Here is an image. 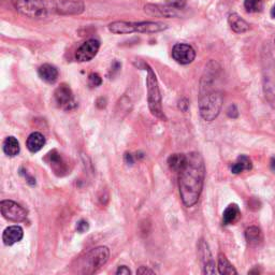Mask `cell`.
<instances>
[{
	"mask_svg": "<svg viewBox=\"0 0 275 275\" xmlns=\"http://www.w3.org/2000/svg\"><path fill=\"white\" fill-rule=\"evenodd\" d=\"M206 165L202 156L197 152L189 153L184 167L178 172V188L185 207L191 208L199 200L201 196Z\"/></svg>",
	"mask_w": 275,
	"mask_h": 275,
	"instance_id": "1",
	"label": "cell"
},
{
	"mask_svg": "<svg viewBox=\"0 0 275 275\" xmlns=\"http://www.w3.org/2000/svg\"><path fill=\"white\" fill-rule=\"evenodd\" d=\"M110 257V251L106 246L91 249L78 260L76 272L80 274H94L104 267Z\"/></svg>",
	"mask_w": 275,
	"mask_h": 275,
	"instance_id": "2",
	"label": "cell"
},
{
	"mask_svg": "<svg viewBox=\"0 0 275 275\" xmlns=\"http://www.w3.org/2000/svg\"><path fill=\"white\" fill-rule=\"evenodd\" d=\"M144 67L146 71H148V76H146V87H148V102L150 111L154 116L161 119H165V116L163 112L162 95L161 91H159L157 76L148 63H144Z\"/></svg>",
	"mask_w": 275,
	"mask_h": 275,
	"instance_id": "3",
	"label": "cell"
},
{
	"mask_svg": "<svg viewBox=\"0 0 275 275\" xmlns=\"http://www.w3.org/2000/svg\"><path fill=\"white\" fill-rule=\"evenodd\" d=\"M222 106V96L217 93H208L202 96L199 104L201 117L207 121H212L220 115Z\"/></svg>",
	"mask_w": 275,
	"mask_h": 275,
	"instance_id": "4",
	"label": "cell"
},
{
	"mask_svg": "<svg viewBox=\"0 0 275 275\" xmlns=\"http://www.w3.org/2000/svg\"><path fill=\"white\" fill-rule=\"evenodd\" d=\"M12 3L21 14L30 18H44L48 15L43 0H12Z\"/></svg>",
	"mask_w": 275,
	"mask_h": 275,
	"instance_id": "5",
	"label": "cell"
},
{
	"mask_svg": "<svg viewBox=\"0 0 275 275\" xmlns=\"http://www.w3.org/2000/svg\"><path fill=\"white\" fill-rule=\"evenodd\" d=\"M0 210L4 219L10 221L21 222L27 219V211L12 200H2L0 202Z\"/></svg>",
	"mask_w": 275,
	"mask_h": 275,
	"instance_id": "6",
	"label": "cell"
},
{
	"mask_svg": "<svg viewBox=\"0 0 275 275\" xmlns=\"http://www.w3.org/2000/svg\"><path fill=\"white\" fill-rule=\"evenodd\" d=\"M54 99L56 105L62 110L70 111L76 107V102L74 100V96L67 84H61L54 93Z\"/></svg>",
	"mask_w": 275,
	"mask_h": 275,
	"instance_id": "7",
	"label": "cell"
},
{
	"mask_svg": "<svg viewBox=\"0 0 275 275\" xmlns=\"http://www.w3.org/2000/svg\"><path fill=\"white\" fill-rule=\"evenodd\" d=\"M100 49V42L96 39H89L85 41L82 46L76 50L75 60L79 62H86L92 60L97 55Z\"/></svg>",
	"mask_w": 275,
	"mask_h": 275,
	"instance_id": "8",
	"label": "cell"
},
{
	"mask_svg": "<svg viewBox=\"0 0 275 275\" xmlns=\"http://www.w3.org/2000/svg\"><path fill=\"white\" fill-rule=\"evenodd\" d=\"M172 57L181 65H188L196 58V51L185 43H177L172 49Z\"/></svg>",
	"mask_w": 275,
	"mask_h": 275,
	"instance_id": "9",
	"label": "cell"
},
{
	"mask_svg": "<svg viewBox=\"0 0 275 275\" xmlns=\"http://www.w3.org/2000/svg\"><path fill=\"white\" fill-rule=\"evenodd\" d=\"M55 11L61 15H78L84 11V3L80 0H58L55 3Z\"/></svg>",
	"mask_w": 275,
	"mask_h": 275,
	"instance_id": "10",
	"label": "cell"
},
{
	"mask_svg": "<svg viewBox=\"0 0 275 275\" xmlns=\"http://www.w3.org/2000/svg\"><path fill=\"white\" fill-rule=\"evenodd\" d=\"M49 165L51 169L54 171V173L58 176H63L68 173V165L63 158L56 150L49 152L46 158H44Z\"/></svg>",
	"mask_w": 275,
	"mask_h": 275,
	"instance_id": "11",
	"label": "cell"
},
{
	"mask_svg": "<svg viewBox=\"0 0 275 275\" xmlns=\"http://www.w3.org/2000/svg\"><path fill=\"white\" fill-rule=\"evenodd\" d=\"M199 253L201 261L203 264V273L206 274H214L215 273V262L213 259V256L211 254L209 245L207 242L203 240L199 243Z\"/></svg>",
	"mask_w": 275,
	"mask_h": 275,
	"instance_id": "12",
	"label": "cell"
},
{
	"mask_svg": "<svg viewBox=\"0 0 275 275\" xmlns=\"http://www.w3.org/2000/svg\"><path fill=\"white\" fill-rule=\"evenodd\" d=\"M174 5H169V7H163V5H154V4H148L145 5V11L151 15L155 16H164V17H176L180 15V11Z\"/></svg>",
	"mask_w": 275,
	"mask_h": 275,
	"instance_id": "13",
	"label": "cell"
},
{
	"mask_svg": "<svg viewBox=\"0 0 275 275\" xmlns=\"http://www.w3.org/2000/svg\"><path fill=\"white\" fill-rule=\"evenodd\" d=\"M134 28H136V33L156 34L165 30L168 26L165 24L159 22H139L134 23Z\"/></svg>",
	"mask_w": 275,
	"mask_h": 275,
	"instance_id": "14",
	"label": "cell"
},
{
	"mask_svg": "<svg viewBox=\"0 0 275 275\" xmlns=\"http://www.w3.org/2000/svg\"><path fill=\"white\" fill-rule=\"evenodd\" d=\"M24 236L23 228L20 226H10L4 230L2 233V241L4 245L11 246L15 243L20 242Z\"/></svg>",
	"mask_w": 275,
	"mask_h": 275,
	"instance_id": "15",
	"label": "cell"
},
{
	"mask_svg": "<svg viewBox=\"0 0 275 275\" xmlns=\"http://www.w3.org/2000/svg\"><path fill=\"white\" fill-rule=\"evenodd\" d=\"M108 29L113 35H126V34L136 33L134 23L132 22H124V21L113 22L109 25Z\"/></svg>",
	"mask_w": 275,
	"mask_h": 275,
	"instance_id": "16",
	"label": "cell"
},
{
	"mask_svg": "<svg viewBox=\"0 0 275 275\" xmlns=\"http://www.w3.org/2000/svg\"><path fill=\"white\" fill-rule=\"evenodd\" d=\"M38 74L44 82L50 83V84H53L58 79V70L50 63H44L38 69Z\"/></svg>",
	"mask_w": 275,
	"mask_h": 275,
	"instance_id": "17",
	"label": "cell"
},
{
	"mask_svg": "<svg viewBox=\"0 0 275 275\" xmlns=\"http://www.w3.org/2000/svg\"><path fill=\"white\" fill-rule=\"evenodd\" d=\"M46 145V138L40 132H33L27 139L26 146L31 153H37L43 149Z\"/></svg>",
	"mask_w": 275,
	"mask_h": 275,
	"instance_id": "18",
	"label": "cell"
},
{
	"mask_svg": "<svg viewBox=\"0 0 275 275\" xmlns=\"http://www.w3.org/2000/svg\"><path fill=\"white\" fill-rule=\"evenodd\" d=\"M241 211L240 208L236 204L232 203L226 208L222 213V222L223 225H232L236 220L240 219Z\"/></svg>",
	"mask_w": 275,
	"mask_h": 275,
	"instance_id": "19",
	"label": "cell"
},
{
	"mask_svg": "<svg viewBox=\"0 0 275 275\" xmlns=\"http://www.w3.org/2000/svg\"><path fill=\"white\" fill-rule=\"evenodd\" d=\"M228 23L230 25V27H231V29L236 34H243L249 30L248 23L243 20L240 15L235 14V13H232L229 15Z\"/></svg>",
	"mask_w": 275,
	"mask_h": 275,
	"instance_id": "20",
	"label": "cell"
},
{
	"mask_svg": "<svg viewBox=\"0 0 275 275\" xmlns=\"http://www.w3.org/2000/svg\"><path fill=\"white\" fill-rule=\"evenodd\" d=\"M245 239L251 246H258L264 241V234L258 227L251 226L245 230Z\"/></svg>",
	"mask_w": 275,
	"mask_h": 275,
	"instance_id": "21",
	"label": "cell"
},
{
	"mask_svg": "<svg viewBox=\"0 0 275 275\" xmlns=\"http://www.w3.org/2000/svg\"><path fill=\"white\" fill-rule=\"evenodd\" d=\"M253 168L252 161L246 155H240L235 163L231 165V172L233 174H240L243 171H249Z\"/></svg>",
	"mask_w": 275,
	"mask_h": 275,
	"instance_id": "22",
	"label": "cell"
},
{
	"mask_svg": "<svg viewBox=\"0 0 275 275\" xmlns=\"http://www.w3.org/2000/svg\"><path fill=\"white\" fill-rule=\"evenodd\" d=\"M3 152L4 154L9 157H15L18 155V153L21 151L20 142L17 141V139L14 137H8L3 142Z\"/></svg>",
	"mask_w": 275,
	"mask_h": 275,
	"instance_id": "23",
	"label": "cell"
},
{
	"mask_svg": "<svg viewBox=\"0 0 275 275\" xmlns=\"http://www.w3.org/2000/svg\"><path fill=\"white\" fill-rule=\"evenodd\" d=\"M186 161H187V155L173 154L168 158V165L171 170H173L178 173L185 165V164H186Z\"/></svg>",
	"mask_w": 275,
	"mask_h": 275,
	"instance_id": "24",
	"label": "cell"
},
{
	"mask_svg": "<svg viewBox=\"0 0 275 275\" xmlns=\"http://www.w3.org/2000/svg\"><path fill=\"white\" fill-rule=\"evenodd\" d=\"M219 272L220 274H228V275H231V274H236L238 271L235 270L234 267L230 264L229 260L226 258L225 255L220 254L219 256Z\"/></svg>",
	"mask_w": 275,
	"mask_h": 275,
	"instance_id": "25",
	"label": "cell"
},
{
	"mask_svg": "<svg viewBox=\"0 0 275 275\" xmlns=\"http://www.w3.org/2000/svg\"><path fill=\"white\" fill-rule=\"evenodd\" d=\"M244 8L248 13H257L264 8V2L262 0H245Z\"/></svg>",
	"mask_w": 275,
	"mask_h": 275,
	"instance_id": "26",
	"label": "cell"
},
{
	"mask_svg": "<svg viewBox=\"0 0 275 275\" xmlns=\"http://www.w3.org/2000/svg\"><path fill=\"white\" fill-rule=\"evenodd\" d=\"M88 82H89V85L92 87H98L102 84V79L100 78L99 74L92 73L88 76Z\"/></svg>",
	"mask_w": 275,
	"mask_h": 275,
	"instance_id": "27",
	"label": "cell"
},
{
	"mask_svg": "<svg viewBox=\"0 0 275 275\" xmlns=\"http://www.w3.org/2000/svg\"><path fill=\"white\" fill-rule=\"evenodd\" d=\"M88 229H89V223L84 220H81L80 221H78V223H76V231L79 233H84Z\"/></svg>",
	"mask_w": 275,
	"mask_h": 275,
	"instance_id": "28",
	"label": "cell"
},
{
	"mask_svg": "<svg viewBox=\"0 0 275 275\" xmlns=\"http://www.w3.org/2000/svg\"><path fill=\"white\" fill-rule=\"evenodd\" d=\"M178 109L183 112H187V110L189 109V101L186 98H182L180 101H178Z\"/></svg>",
	"mask_w": 275,
	"mask_h": 275,
	"instance_id": "29",
	"label": "cell"
},
{
	"mask_svg": "<svg viewBox=\"0 0 275 275\" xmlns=\"http://www.w3.org/2000/svg\"><path fill=\"white\" fill-rule=\"evenodd\" d=\"M227 114H228V116L231 117V118L238 117V115H239L238 109H236V107L234 105L233 106H230L229 109H228V111H227Z\"/></svg>",
	"mask_w": 275,
	"mask_h": 275,
	"instance_id": "30",
	"label": "cell"
},
{
	"mask_svg": "<svg viewBox=\"0 0 275 275\" xmlns=\"http://www.w3.org/2000/svg\"><path fill=\"white\" fill-rule=\"evenodd\" d=\"M21 175H24L25 178H26V181L29 185H31V186H34V185H36V180L33 177V176H30L28 175L27 173V171H25L24 169H21Z\"/></svg>",
	"mask_w": 275,
	"mask_h": 275,
	"instance_id": "31",
	"label": "cell"
},
{
	"mask_svg": "<svg viewBox=\"0 0 275 275\" xmlns=\"http://www.w3.org/2000/svg\"><path fill=\"white\" fill-rule=\"evenodd\" d=\"M155 272L146 267H140L137 271V274H154Z\"/></svg>",
	"mask_w": 275,
	"mask_h": 275,
	"instance_id": "32",
	"label": "cell"
},
{
	"mask_svg": "<svg viewBox=\"0 0 275 275\" xmlns=\"http://www.w3.org/2000/svg\"><path fill=\"white\" fill-rule=\"evenodd\" d=\"M116 274H131V271L128 269L126 266H120L118 267V269L116 270Z\"/></svg>",
	"mask_w": 275,
	"mask_h": 275,
	"instance_id": "33",
	"label": "cell"
},
{
	"mask_svg": "<svg viewBox=\"0 0 275 275\" xmlns=\"http://www.w3.org/2000/svg\"><path fill=\"white\" fill-rule=\"evenodd\" d=\"M97 107L99 108V109H104V108H106V106H107V100H106V98H104V97H101V98H99L98 100H97Z\"/></svg>",
	"mask_w": 275,
	"mask_h": 275,
	"instance_id": "34",
	"label": "cell"
},
{
	"mask_svg": "<svg viewBox=\"0 0 275 275\" xmlns=\"http://www.w3.org/2000/svg\"><path fill=\"white\" fill-rule=\"evenodd\" d=\"M125 163L127 164V165H133V163H134V157H133V155L132 154H126L125 155Z\"/></svg>",
	"mask_w": 275,
	"mask_h": 275,
	"instance_id": "35",
	"label": "cell"
},
{
	"mask_svg": "<svg viewBox=\"0 0 275 275\" xmlns=\"http://www.w3.org/2000/svg\"><path fill=\"white\" fill-rule=\"evenodd\" d=\"M270 168H271V170L275 173V157H273V158L271 159V162H270Z\"/></svg>",
	"mask_w": 275,
	"mask_h": 275,
	"instance_id": "36",
	"label": "cell"
},
{
	"mask_svg": "<svg viewBox=\"0 0 275 275\" xmlns=\"http://www.w3.org/2000/svg\"><path fill=\"white\" fill-rule=\"evenodd\" d=\"M271 16L275 18V5H273V8L271 9Z\"/></svg>",
	"mask_w": 275,
	"mask_h": 275,
	"instance_id": "37",
	"label": "cell"
},
{
	"mask_svg": "<svg viewBox=\"0 0 275 275\" xmlns=\"http://www.w3.org/2000/svg\"><path fill=\"white\" fill-rule=\"evenodd\" d=\"M274 43H275V40H274Z\"/></svg>",
	"mask_w": 275,
	"mask_h": 275,
	"instance_id": "38",
	"label": "cell"
}]
</instances>
